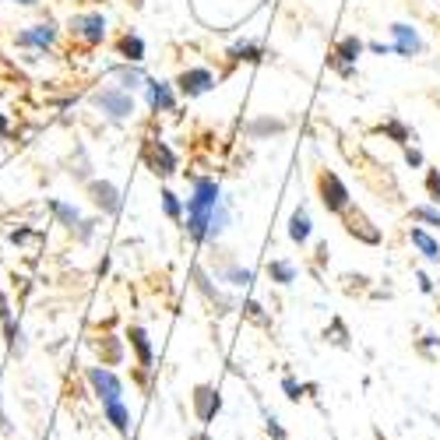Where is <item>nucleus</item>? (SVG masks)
Masks as SVG:
<instances>
[{"label": "nucleus", "instance_id": "b1692460", "mask_svg": "<svg viewBox=\"0 0 440 440\" xmlns=\"http://www.w3.org/2000/svg\"><path fill=\"white\" fill-rule=\"evenodd\" d=\"M282 388H286V395H289L293 402H300V398H303V388H300V384H296L293 377H286V380H282Z\"/></svg>", "mask_w": 440, "mask_h": 440}, {"label": "nucleus", "instance_id": "ddd939ff", "mask_svg": "<svg viewBox=\"0 0 440 440\" xmlns=\"http://www.w3.org/2000/svg\"><path fill=\"white\" fill-rule=\"evenodd\" d=\"M131 345L138 349V359H141V366H152V345H148V335H145V327H131Z\"/></svg>", "mask_w": 440, "mask_h": 440}, {"label": "nucleus", "instance_id": "39448f33", "mask_svg": "<svg viewBox=\"0 0 440 440\" xmlns=\"http://www.w3.org/2000/svg\"><path fill=\"white\" fill-rule=\"evenodd\" d=\"M320 201L327 211H345L349 208V190L335 173H320Z\"/></svg>", "mask_w": 440, "mask_h": 440}, {"label": "nucleus", "instance_id": "7ed1b4c3", "mask_svg": "<svg viewBox=\"0 0 440 440\" xmlns=\"http://www.w3.org/2000/svg\"><path fill=\"white\" fill-rule=\"evenodd\" d=\"M95 106L102 109V113H109L113 120H124V117H131V113H134L131 95H127V92H120V88H102V92L95 95Z\"/></svg>", "mask_w": 440, "mask_h": 440}, {"label": "nucleus", "instance_id": "4be33fe9", "mask_svg": "<svg viewBox=\"0 0 440 440\" xmlns=\"http://www.w3.org/2000/svg\"><path fill=\"white\" fill-rule=\"evenodd\" d=\"M359 49H363L359 39H345V42H342V57H345V60H356V57H359Z\"/></svg>", "mask_w": 440, "mask_h": 440}, {"label": "nucleus", "instance_id": "c756f323", "mask_svg": "<svg viewBox=\"0 0 440 440\" xmlns=\"http://www.w3.org/2000/svg\"><path fill=\"white\" fill-rule=\"evenodd\" d=\"M197 440H211V437H208V433H201V437H197Z\"/></svg>", "mask_w": 440, "mask_h": 440}, {"label": "nucleus", "instance_id": "5701e85b", "mask_svg": "<svg viewBox=\"0 0 440 440\" xmlns=\"http://www.w3.org/2000/svg\"><path fill=\"white\" fill-rule=\"evenodd\" d=\"M426 190H430V197H433V201L440 204V173H437V170H433V173L426 177Z\"/></svg>", "mask_w": 440, "mask_h": 440}, {"label": "nucleus", "instance_id": "f8f14e48", "mask_svg": "<svg viewBox=\"0 0 440 440\" xmlns=\"http://www.w3.org/2000/svg\"><path fill=\"white\" fill-rule=\"evenodd\" d=\"M92 194H95V204L106 208V211H120V197L109 184H92Z\"/></svg>", "mask_w": 440, "mask_h": 440}, {"label": "nucleus", "instance_id": "f257e3e1", "mask_svg": "<svg viewBox=\"0 0 440 440\" xmlns=\"http://www.w3.org/2000/svg\"><path fill=\"white\" fill-rule=\"evenodd\" d=\"M218 208V187L215 180H197L194 184V197L187 204V229L194 240H211V218Z\"/></svg>", "mask_w": 440, "mask_h": 440}, {"label": "nucleus", "instance_id": "aec40b11", "mask_svg": "<svg viewBox=\"0 0 440 440\" xmlns=\"http://www.w3.org/2000/svg\"><path fill=\"white\" fill-rule=\"evenodd\" d=\"M120 85L124 88H138V85H145V74L134 71V67H120Z\"/></svg>", "mask_w": 440, "mask_h": 440}, {"label": "nucleus", "instance_id": "bb28decb", "mask_svg": "<svg viewBox=\"0 0 440 440\" xmlns=\"http://www.w3.org/2000/svg\"><path fill=\"white\" fill-rule=\"evenodd\" d=\"M268 433H271L275 440H286V430L279 426V419H268Z\"/></svg>", "mask_w": 440, "mask_h": 440}, {"label": "nucleus", "instance_id": "393cba45", "mask_svg": "<svg viewBox=\"0 0 440 440\" xmlns=\"http://www.w3.org/2000/svg\"><path fill=\"white\" fill-rule=\"evenodd\" d=\"M162 204H166V211H170L173 218L180 215V201H177V194H170V190H166V194H162Z\"/></svg>", "mask_w": 440, "mask_h": 440}, {"label": "nucleus", "instance_id": "a211bd4d", "mask_svg": "<svg viewBox=\"0 0 440 440\" xmlns=\"http://www.w3.org/2000/svg\"><path fill=\"white\" fill-rule=\"evenodd\" d=\"M412 243H416V247H419V250H423L430 261H437V257H440V247H437V243H433V240H430L423 229H412Z\"/></svg>", "mask_w": 440, "mask_h": 440}, {"label": "nucleus", "instance_id": "1a4fd4ad", "mask_svg": "<svg viewBox=\"0 0 440 440\" xmlns=\"http://www.w3.org/2000/svg\"><path fill=\"white\" fill-rule=\"evenodd\" d=\"M106 419L113 423V430L120 437H131V412H127L124 402H106Z\"/></svg>", "mask_w": 440, "mask_h": 440}, {"label": "nucleus", "instance_id": "a878e982", "mask_svg": "<svg viewBox=\"0 0 440 440\" xmlns=\"http://www.w3.org/2000/svg\"><path fill=\"white\" fill-rule=\"evenodd\" d=\"M416 218H426V222L440 226V215H437V211H430V208H416Z\"/></svg>", "mask_w": 440, "mask_h": 440}, {"label": "nucleus", "instance_id": "2eb2a0df", "mask_svg": "<svg viewBox=\"0 0 440 440\" xmlns=\"http://www.w3.org/2000/svg\"><path fill=\"white\" fill-rule=\"evenodd\" d=\"M349 233H352V236L359 233V240H366V243H377V240H380L377 229H366V218H363V215H349Z\"/></svg>", "mask_w": 440, "mask_h": 440}, {"label": "nucleus", "instance_id": "cd10ccee", "mask_svg": "<svg viewBox=\"0 0 440 440\" xmlns=\"http://www.w3.org/2000/svg\"><path fill=\"white\" fill-rule=\"evenodd\" d=\"M388 134H395L398 141H405V127H398V124H388Z\"/></svg>", "mask_w": 440, "mask_h": 440}, {"label": "nucleus", "instance_id": "9b49d317", "mask_svg": "<svg viewBox=\"0 0 440 440\" xmlns=\"http://www.w3.org/2000/svg\"><path fill=\"white\" fill-rule=\"evenodd\" d=\"M148 99H152L155 109H162V113H170V109H173V92H170V85H162V81L148 85Z\"/></svg>", "mask_w": 440, "mask_h": 440}, {"label": "nucleus", "instance_id": "f3484780", "mask_svg": "<svg viewBox=\"0 0 440 440\" xmlns=\"http://www.w3.org/2000/svg\"><path fill=\"white\" fill-rule=\"evenodd\" d=\"M289 236L296 240V243H303L307 236H310V218H307V211L300 208L296 215H293V226H289Z\"/></svg>", "mask_w": 440, "mask_h": 440}, {"label": "nucleus", "instance_id": "7c9ffc66", "mask_svg": "<svg viewBox=\"0 0 440 440\" xmlns=\"http://www.w3.org/2000/svg\"><path fill=\"white\" fill-rule=\"evenodd\" d=\"M377 440H380V437H377Z\"/></svg>", "mask_w": 440, "mask_h": 440}, {"label": "nucleus", "instance_id": "20e7f679", "mask_svg": "<svg viewBox=\"0 0 440 440\" xmlns=\"http://www.w3.org/2000/svg\"><path fill=\"white\" fill-rule=\"evenodd\" d=\"M88 384L95 388V395L102 398V405H106V402H120L124 384H120L117 373H109L106 366H92V370H88Z\"/></svg>", "mask_w": 440, "mask_h": 440}, {"label": "nucleus", "instance_id": "9d476101", "mask_svg": "<svg viewBox=\"0 0 440 440\" xmlns=\"http://www.w3.org/2000/svg\"><path fill=\"white\" fill-rule=\"evenodd\" d=\"M53 25L46 22V25H35V28H28V32H22L18 35V46H35V49H46L49 42H53Z\"/></svg>", "mask_w": 440, "mask_h": 440}, {"label": "nucleus", "instance_id": "6e6552de", "mask_svg": "<svg viewBox=\"0 0 440 440\" xmlns=\"http://www.w3.org/2000/svg\"><path fill=\"white\" fill-rule=\"evenodd\" d=\"M211 85H215V78H211L208 71H201V67L180 74V92H184V95H201V92H208Z\"/></svg>", "mask_w": 440, "mask_h": 440}, {"label": "nucleus", "instance_id": "dca6fc26", "mask_svg": "<svg viewBox=\"0 0 440 440\" xmlns=\"http://www.w3.org/2000/svg\"><path fill=\"white\" fill-rule=\"evenodd\" d=\"M120 53H124L127 60H134V64H138V60L145 57V42H141L138 35H124V39H120Z\"/></svg>", "mask_w": 440, "mask_h": 440}, {"label": "nucleus", "instance_id": "423d86ee", "mask_svg": "<svg viewBox=\"0 0 440 440\" xmlns=\"http://www.w3.org/2000/svg\"><path fill=\"white\" fill-rule=\"evenodd\" d=\"M71 32H74L81 42L95 46V42H102V35H106V18H102V15H78V18H71Z\"/></svg>", "mask_w": 440, "mask_h": 440}, {"label": "nucleus", "instance_id": "c85d7f7f", "mask_svg": "<svg viewBox=\"0 0 440 440\" xmlns=\"http://www.w3.org/2000/svg\"><path fill=\"white\" fill-rule=\"evenodd\" d=\"M18 4H25V8H32V4H35V0H18Z\"/></svg>", "mask_w": 440, "mask_h": 440}, {"label": "nucleus", "instance_id": "4468645a", "mask_svg": "<svg viewBox=\"0 0 440 440\" xmlns=\"http://www.w3.org/2000/svg\"><path fill=\"white\" fill-rule=\"evenodd\" d=\"M391 32H395V39H398V49H402V53H409V57H412V53L419 49V35H416L409 25H395Z\"/></svg>", "mask_w": 440, "mask_h": 440}, {"label": "nucleus", "instance_id": "0eeeda50", "mask_svg": "<svg viewBox=\"0 0 440 440\" xmlns=\"http://www.w3.org/2000/svg\"><path fill=\"white\" fill-rule=\"evenodd\" d=\"M145 158H148V166H152V173H158V177H170L173 170H177V158H173V152L162 145V141H148V152H145Z\"/></svg>", "mask_w": 440, "mask_h": 440}, {"label": "nucleus", "instance_id": "f03ea898", "mask_svg": "<svg viewBox=\"0 0 440 440\" xmlns=\"http://www.w3.org/2000/svg\"><path fill=\"white\" fill-rule=\"evenodd\" d=\"M218 409H222V395H218V388H211V384H197L194 388V416L197 423H211L218 416Z\"/></svg>", "mask_w": 440, "mask_h": 440}, {"label": "nucleus", "instance_id": "412c9836", "mask_svg": "<svg viewBox=\"0 0 440 440\" xmlns=\"http://www.w3.org/2000/svg\"><path fill=\"white\" fill-rule=\"evenodd\" d=\"M53 211H57L67 226H74V222H78V211H74L71 204H64V201H53Z\"/></svg>", "mask_w": 440, "mask_h": 440}, {"label": "nucleus", "instance_id": "6ab92c4d", "mask_svg": "<svg viewBox=\"0 0 440 440\" xmlns=\"http://www.w3.org/2000/svg\"><path fill=\"white\" fill-rule=\"evenodd\" d=\"M268 271H271V279H275V282H282V286H289V282H293V275H296L289 261H275Z\"/></svg>", "mask_w": 440, "mask_h": 440}]
</instances>
